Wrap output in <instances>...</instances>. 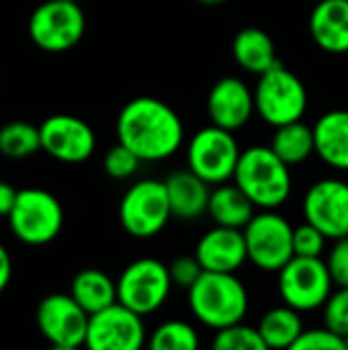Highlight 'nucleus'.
I'll return each instance as SVG.
<instances>
[{
    "mask_svg": "<svg viewBox=\"0 0 348 350\" xmlns=\"http://www.w3.org/2000/svg\"><path fill=\"white\" fill-rule=\"evenodd\" d=\"M185 127L178 113L154 96L131 98L117 117V142L129 148L139 162H160L183 146Z\"/></svg>",
    "mask_w": 348,
    "mask_h": 350,
    "instance_id": "nucleus-1",
    "label": "nucleus"
},
{
    "mask_svg": "<svg viewBox=\"0 0 348 350\" xmlns=\"http://www.w3.org/2000/svg\"><path fill=\"white\" fill-rule=\"evenodd\" d=\"M187 291L193 316L207 328L219 330L242 322L248 312V291L236 273L203 271Z\"/></svg>",
    "mask_w": 348,
    "mask_h": 350,
    "instance_id": "nucleus-2",
    "label": "nucleus"
},
{
    "mask_svg": "<svg viewBox=\"0 0 348 350\" xmlns=\"http://www.w3.org/2000/svg\"><path fill=\"white\" fill-rule=\"evenodd\" d=\"M232 180L260 209L281 207L291 193L289 166L269 146H252L240 152Z\"/></svg>",
    "mask_w": 348,
    "mask_h": 350,
    "instance_id": "nucleus-3",
    "label": "nucleus"
},
{
    "mask_svg": "<svg viewBox=\"0 0 348 350\" xmlns=\"http://www.w3.org/2000/svg\"><path fill=\"white\" fill-rule=\"evenodd\" d=\"M6 217L12 236L27 246L49 244L64 228L62 203L55 195L37 187L16 191L14 205Z\"/></svg>",
    "mask_w": 348,
    "mask_h": 350,
    "instance_id": "nucleus-4",
    "label": "nucleus"
},
{
    "mask_svg": "<svg viewBox=\"0 0 348 350\" xmlns=\"http://www.w3.org/2000/svg\"><path fill=\"white\" fill-rule=\"evenodd\" d=\"M252 96L254 111L273 127L299 121L308 109L306 84L281 62L258 74V84Z\"/></svg>",
    "mask_w": 348,
    "mask_h": 350,
    "instance_id": "nucleus-5",
    "label": "nucleus"
},
{
    "mask_svg": "<svg viewBox=\"0 0 348 350\" xmlns=\"http://www.w3.org/2000/svg\"><path fill=\"white\" fill-rule=\"evenodd\" d=\"M84 31L86 16L78 2L45 0L29 16V37L43 51H68L80 43Z\"/></svg>",
    "mask_w": 348,
    "mask_h": 350,
    "instance_id": "nucleus-6",
    "label": "nucleus"
},
{
    "mask_svg": "<svg viewBox=\"0 0 348 350\" xmlns=\"http://www.w3.org/2000/svg\"><path fill=\"white\" fill-rule=\"evenodd\" d=\"M242 236L246 258L260 271L277 273L293 256V228L275 209L254 213L242 228Z\"/></svg>",
    "mask_w": 348,
    "mask_h": 350,
    "instance_id": "nucleus-7",
    "label": "nucleus"
},
{
    "mask_svg": "<svg viewBox=\"0 0 348 350\" xmlns=\"http://www.w3.org/2000/svg\"><path fill=\"white\" fill-rule=\"evenodd\" d=\"M115 289L117 301L144 318L166 304L172 281L164 262L156 258H137L123 269Z\"/></svg>",
    "mask_w": 348,
    "mask_h": 350,
    "instance_id": "nucleus-8",
    "label": "nucleus"
},
{
    "mask_svg": "<svg viewBox=\"0 0 348 350\" xmlns=\"http://www.w3.org/2000/svg\"><path fill=\"white\" fill-rule=\"evenodd\" d=\"M279 293L297 312L322 308L332 293V279L322 256H291L279 271Z\"/></svg>",
    "mask_w": 348,
    "mask_h": 350,
    "instance_id": "nucleus-9",
    "label": "nucleus"
},
{
    "mask_svg": "<svg viewBox=\"0 0 348 350\" xmlns=\"http://www.w3.org/2000/svg\"><path fill=\"white\" fill-rule=\"evenodd\" d=\"M170 205L164 180H137L127 189L119 203L121 228L139 240L158 236L170 221Z\"/></svg>",
    "mask_w": 348,
    "mask_h": 350,
    "instance_id": "nucleus-10",
    "label": "nucleus"
},
{
    "mask_svg": "<svg viewBox=\"0 0 348 350\" xmlns=\"http://www.w3.org/2000/svg\"><path fill=\"white\" fill-rule=\"evenodd\" d=\"M240 148L234 131L209 125L199 129L187 146V164L207 185H222L234 176Z\"/></svg>",
    "mask_w": 348,
    "mask_h": 350,
    "instance_id": "nucleus-11",
    "label": "nucleus"
},
{
    "mask_svg": "<svg viewBox=\"0 0 348 350\" xmlns=\"http://www.w3.org/2000/svg\"><path fill=\"white\" fill-rule=\"evenodd\" d=\"M146 342V328L139 314L119 301L88 316L84 347L90 350H139Z\"/></svg>",
    "mask_w": 348,
    "mask_h": 350,
    "instance_id": "nucleus-12",
    "label": "nucleus"
},
{
    "mask_svg": "<svg viewBox=\"0 0 348 350\" xmlns=\"http://www.w3.org/2000/svg\"><path fill=\"white\" fill-rule=\"evenodd\" d=\"M41 336L55 349L74 350L84 347L88 314L70 293H51L43 297L35 312Z\"/></svg>",
    "mask_w": 348,
    "mask_h": 350,
    "instance_id": "nucleus-13",
    "label": "nucleus"
},
{
    "mask_svg": "<svg viewBox=\"0 0 348 350\" xmlns=\"http://www.w3.org/2000/svg\"><path fill=\"white\" fill-rule=\"evenodd\" d=\"M39 142L41 150L57 162L80 164L86 162L96 148V137L92 127L74 115L57 113L41 121Z\"/></svg>",
    "mask_w": 348,
    "mask_h": 350,
    "instance_id": "nucleus-14",
    "label": "nucleus"
},
{
    "mask_svg": "<svg viewBox=\"0 0 348 350\" xmlns=\"http://www.w3.org/2000/svg\"><path fill=\"white\" fill-rule=\"evenodd\" d=\"M306 221L316 226L326 238L348 236V183L322 178L310 187L304 199Z\"/></svg>",
    "mask_w": 348,
    "mask_h": 350,
    "instance_id": "nucleus-15",
    "label": "nucleus"
},
{
    "mask_svg": "<svg viewBox=\"0 0 348 350\" xmlns=\"http://www.w3.org/2000/svg\"><path fill=\"white\" fill-rule=\"evenodd\" d=\"M254 113L252 90L234 76L217 80L207 96V115L211 125H217L228 131L242 129Z\"/></svg>",
    "mask_w": 348,
    "mask_h": 350,
    "instance_id": "nucleus-16",
    "label": "nucleus"
},
{
    "mask_svg": "<svg viewBox=\"0 0 348 350\" xmlns=\"http://www.w3.org/2000/svg\"><path fill=\"white\" fill-rule=\"evenodd\" d=\"M195 258L203 271L236 273L248 260L242 230L215 226L213 230L205 232L197 242Z\"/></svg>",
    "mask_w": 348,
    "mask_h": 350,
    "instance_id": "nucleus-17",
    "label": "nucleus"
},
{
    "mask_svg": "<svg viewBox=\"0 0 348 350\" xmlns=\"http://www.w3.org/2000/svg\"><path fill=\"white\" fill-rule=\"evenodd\" d=\"M314 43L328 53L348 51V0H320L310 16Z\"/></svg>",
    "mask_w": 348,
    "mask_h": 350,
    "instance_id": "nucleus-18",
    "label": "nucleus"
},
{
    "mask_svg": "<svg viewBox=\"0 0 348 350\" xmlns=\"http://www.w3.org/2000/svg\"><path fill=\"white\" fill-rule=\"evenodd\" d=\"M166 197L170 205V215L191 221L207 213V201H209V187L203 178L193 174L189 168L170 174L164 180Z\"/></svg>",
    "mask_w": 348,
    "mask_h": 350,
    "instance_id": "nucleus-19",
    "label": "nucleus"
},
{
    "mask_svg": "<svg viewBox=\"0 0 348 350\" xmlns=\"http://www.w3.org/2000/svg\"><path fill=\"white\" fill-rule=\"evenodd\" d=\"M314 129V152L332 168L348 170V111H328Z\"/></svg>",
    "mask_w": 348,
    "mask_h": 350,
    "instance_id": "nucleus-20",
    "label": "nucleus"
},
{
    "mask_svg": "<svg viewBox=\"0 0 348 350\" xmlns=\"http://www.w3.org/2000/svg\"><path fill=\"white\" fill-rule=\"evenodd\" d=\"M232 55L240 68L252 74H263L279 62L271 35L258 27H246L236 33L232 41Z\"/></svg>",
    "mask_w": 348,
    "mask_h": 350,
    "instance_id": "nucleus-21",
    "label": "nucleus"
},
{
    "mask_svg": "<svg viewBox=\"0 0 348 350\" xmlns=\"http://www.w3.org/2000/svg\"><path fill=\"white\" fill-rule=\"evenodd\" d=\"M207 213L211 215L215 226L242 230L254 215V205L242 193L240 187L222 183V185H217V189H213L209 193Z\"/></svg>",
    "mask_w": 348,
    "mask_h": 350,
    "instance_id": "nucleus-22",
    "label": "nucleus"
},
{
    "mask_svg": "<svg viewBox=\"0 0 348 350\" xmlns=\"http://www.w3.org/2000/svg\"><path fill=\"white\" fill-rule=\"evenodd\" d=\"M72 299L90 316L117 301L115 281L98 269H82L70 285Z\"/></svg>",
    "mask_w": 348,
    "mask_h": 350,
    "instance_id": "nucleus-23",
    "label": "nucleus"
},
{
    "mask_svg": "<svg viewBox=\"0 0 348 350\" xmlns=\"http://www.w3.org/2000/svg\"><path fill=\"white\" fill-rule=\"evenodd\" d=\"M275 135L271 142V150L287 164L295 166L306 162L314 154V129L306 123L291 121L285 125L275 127Z\"/></svg>",
    "mask_w": 348,
    "mask_h": 350,
    "instance_id": "nucleus-24",
    "label": "nucleus"
},
{
    "mask_svg": "<svg viewBox=\"0 0 348 350\" xmlns=\"http://www.w3.org/2000/svg\"><path fill=\"white\" fill-rule=\"evenodd\" d=\"M256 330L267 349H291L304 330V322L297 310L283 306L267 312Z\"/></svg>",
    "mask_w": 348,
    "mask_h": 350,
    "instance_id": "nucleus-25",
    "label": "nucleus"
},
{
    "mask_svg": "<svg viewBox=\"0 0 348 350\" xmlns=\"http://www.w3.org/2000/svg\"><path fill=\"white\" fill-rule=\"evenodd\" d=\"M41 150L39 127L29 121H8L0 127V154L10 160L31 158Z\"/></svg>",
    "mask_w": 348,
    "mask_h": 350,
    "instance_id": "nucleus-26",
    "label": "nucleus"
},
{
    "mask_svg": "<svg viewBox=\"0 0 348 350\" xmlns=\"http://www.w3.org/2000/svg\"><path fill=\"white\" fill-rule=\"evenodd\" d=\"M150 347L154 350H195L199 347V336L191 324L183 320H170L154 330Z\"/></svg>",
    "mask_w": 348,
    "mask_h": 350,
    "instance_id": "nucleus-27",
    "label": "nucleus"
},
{
    "mask_svg": "<svg viewBox=\"0 0 348 350\" xmlns=\"http://www.w3.org/2000/svg\"><path fill=\"white\" fill-rule=\"evenodd\" d=\"M215 350H267L256 328L246 326L242 322L230 324L226 328L215 330L213 338Z\"/></svg>",
    "mask_w": 348,
    "mask_h": 350,
    "instance_id": "nucleus-28",
    "label": "nucleus"
},
{
    "mask_svg": "<svg viewBox=\"0 0 348 350\" xmlns=\"http://www.w3.org/2000/svg\"><path fill=\"white\" fill-rule=\"evenodd\" d=\"M324 308V326L338 334L348 336V287H338L336 293H330Z\"/></svg>",
    "mask_w": 348,
    "mask_h": 350,
    "instance_id": "nucleus-29",
    "label": "nucleus"
},
{
    "mask_svg": "<svg viewBox=\"0 0 348 350\" xmlns=\"http://www.w3.org/2000/svg\"><path fill=\"white\" fill-rule=\"evenodd\" d=\"M105 172L115 178V180H125V178H131L135 174V170L139 168V158L129 150L125 148L123 144H115L107 154H105Z\"/></svg>",
    "mask_w": 348,
    "mask_h": 350,
    "instance_id": "nucleus-30",
    "label": "nucleus"
},
{
    "mask_svg": "<svg viewBox=\"0 0 348 350\" xmlns=\"http://www.w3.org/2000/svg\"><path fill=\"white\" fill-rule=\"evenodd\" d=\"M326 236L310 221L293 228V256H322Z\"/></svg>",
    "mask_w": 348,
    "mask_h": 350,
    "instance_id": "nucleus-31",
    "label": "nucleus"
},
{
    "mask_svg": "<svg viewBox=\"0 0 348 350\" xmlns=\"http://www.w3.org/2000/svg\"><path fill=\"white\" fill-rule=\"evenodd\" d=\"M293 350H345L343 338L334 334L332 330L324 328H312V330H302V334L295 338Z\"/></svg>",
    "mask_w": 348,
    "mask_h": 350,
    "instance_id": "nucleus-32",
    "label": "nucleus"
},
{
    "mask_svg": "<svg viewBox=\"0 0 348 350\" xmlns=\"http://www.w3.org/2000/svg\"><path fill=\"white\" fill-rule=\"evenodd\" d=\"M201 273H203V269L195 256H178L168 265V275H170L172 287L189 289L199 279Z\"/></svg>",
    "mask_w": 348,
    "mask_h": 350,
    "instance_id": "nucleus-33",
    "label": "nucleus"
},
{
    "mask_svg": "<svg viewBox=\"0 0 348 350\" xmlns=\"http://www.w3.org/2000/svg\"><path fill=\"white\" fill-rule=\"evenodd\" d=\"M326 267L332 283H336L338 287H348V236L334 240Z\"/></svg>",
    "mask_w": 348,
    "mask_h": 350,
    "instance_id": "nucleus-34",
    "label": "nucleus"
},
{
    "mask_svg": "<svg viewBox=\"0 0 348 350\" xmlns=\"http://www.w3.org/2000/svg\"><path fill=\"white\" fill-rule=\"evenodd\" d=\"M14 199H16V189L10 183L0 180V217H6L10 213Z\"/></svg>",
    "mask_w": 348,
    "mask_h": 350,
    "instance_id": "nucleus-35",
    "label": "nucleus"
},
{
    "mask_svg": "<svg viewBox=\"0 0 348 350\" xmlns=\"http://www.w3.org/2000/svg\"><path fill=\"white\" fill-rule=\"evenodd\" d=\"M10 279H12V258L8 250L0 244V293L8 287Z\"/></svg>",
    "mask_w": 348,
    "mask_h": 350,
    "instance_id": "nucleus-36",
    "label": "nucleus"
},
{
    "mask_svg": "<svg viewBox=\"0 0 348 350\" xmlns=\"http://www.w3.org/2000/svg\"><path fill=\"white\" fill-rule=\"evenodd\" d=\"M197 2H201V4H205V6H217V4H222V2H226V0H197Z\"/></svg>",
    "mask_w": 348,
    "mask_h": 350,
    "instance_id": "nucleus-37",
    "label": "nucleus"
},
{
    "mask_svg": "<svg viewBox=\"0 0 348 350\" xmlns=\"http://www.w3.org/2000/svg\"><path fill=\"white\" fill-rule=\"evenodd\" d=\"M343 347H345V350H348V336H345V338H343Z\"/></svg>",
    "mask_w": 348,
    "mask_h": 350,
    "instance_id": "nucleus-38",
    "label": "nucleus"
},
{
    "mask_svg": "<svg viewBox=\"0 0 348 350\" xmlns=\"http://www.w3.org/2000/svg\"><path fill=\"white\" fill-rule=\"evenodd\" d=\"M68 2H78V0H68Z\"/></svg>",
    "mask_w": 348,
    "mask_h": 350,
    "instance_id": "nucleus-39",
    "label": "nucleus"
}]
</instances>
